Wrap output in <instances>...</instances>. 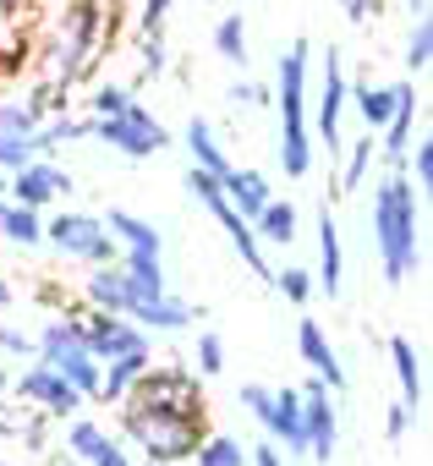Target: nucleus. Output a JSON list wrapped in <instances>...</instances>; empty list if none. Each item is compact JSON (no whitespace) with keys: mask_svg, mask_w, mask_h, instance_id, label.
I'll return each mask as SVG.
<instances>
[{"mask_svg":"<svg viewBox=\"0 0 433 466\" xmlns=\"http://www.w3.org/2000/svg\"><path fill=\"white\" fill-rule=\"evenodd\" d=\"M121 422V444L143 461V466H181L192 461L197 439L208 433V400H203V379L181 362L165 368H143L137 384L126 390L121 406H110Z\"/></svg>","mask_w":433,"mask_h":466,"instance_id":"f257e3e1","label":"nucleus"},{"mask_svg":"<svg viewBox=\"0 0 433 466\" xmlns=\"http://www.w3.org/2000/svg\"><path fill=\"white\" fill-rule=\"evenodd\" d=\"M368 225H373V258H378L384 286L417 280V269H422V198L406 181V170H389L373 187Z\"/></svg>","mask_w":433,"mask_h":466,"instance_id":"f03ea898","label":"nucleus"},{"mask_svg":"<svg viewBox=\"0 0 433 466\" xmlns=\"http://www.w3.org/2000/svg\"><path fill=\"white\" fill-rule=\"evenodd\" d=\"M307 77H313V45L291 39L275 61V110H280V170L286 181L313 176V127H307Z\"/></svg>","mask_w":433,"mask_h":466,"instance_id":"7ed1b4c3","label":"nucleus"},{"mask_svg":"<svg viewBox=\"0 0 433 466\" xmlns=\"http://www.w3.org/2000/svg\"><path fill=\"white\" fill-rule=\"evenodd\" d=\"M110 39V12L105 0H72V6L61 12V28H55V45L45 56V72L61 94H72V83H83L94 72V56L99 45Z\"/></svg>","mask_w":433,"mask_h":466,"instance_id":"20e7f679","label":"nucleus"},{"mask_svg":"<svg viewBox=\"0 0 433 466\" xmlns=\"http://www.w3.org/2000/svg\"><path fill=\"white\" fill-rule=\"evenodd\" d=\"M77 313H83V308L55 313L50 324H39V335H34V357L50 362L72 390H83V400H94V395H99V373H105V362L88 351V340H83V319H77Z\"/></svg>","mask_w":433,"mask_h":466,"instance_id":"39448f33","label":"nucleus"},{"mask_svg":"<svg viewBox=\"0 0 433 466\" xmlns=\"http://www.w3.org/2000/svg\"><path fill=\"white\" fill-rule=\"evenodd\" d=\"M45 248H55L61 258L72 264H116L121 242L105 230V214H88V208H61V214H45Z\"/></svg>","mask_w":433,"mask_h":466,"instance_id":"423d86ee","label":"nucleus"},{"mask_svg":"<svg viewBox=\"0 0 433 466\" xmlns=\"http://www.w3.org/2000/svg\"><path fill=\"white\" fill-rule=\"evenodd\" d=\"M94 143H105V148L121 154V159H154V154L170 148V127H165L143 99H132L126 110L94 121Z\"/></svg>","mask_w":433,"mask_h":466,"instance_id":"0eeeda50","label":"nucleus"},{"mask_svg":"<svg viewBox=\"0 0 433 466\" xmlns=\"http://www.w3.org/2000/svg\"><path fill=\"white\" fill-rule=\"evenodd\" d=\"M6 395H17V406H34V411H45L50 422H66V417H77L88 400H83V390H72L50 362H39V357H28L23 362V373H12V384H6Z\"/></svg>","mask_w":433,"mask_h":466,"instance_id":"6e6552de","label":"nucleus"},{"mask_svg":"<svg viewBox=\"0 0 433 466\" xmlns=\"http://www.w3.org/2000/svg\"><path fill=\"white\" fill-rule=\"evenodd\" d=\"M346 61H340V50L329 45L324 56H318V99L307 105V127H313V137L329 148V159H340V121H346Z\"/></svg>","mask_w":433,"mask_h":466,"instance_id":"1a4fd4ad","label":"nucleus"},{"mask_svg":"<svg viewBox=\"0 0 433 466\" xmlns=\"http://www.w3.org/2000/svg\"><path fill=\"white\" fill-rule=\"evenodd\" d=\"M77 192V181H72V170L66 165H55L50 154H39V159H28L23 170H12L6 176V198L12 203H23V208H55L61 198H72Z\"/></svg>","mask_w":433,"mask_h":466,"instance_id":"9d476101","label":"nucleus"},{"mask_svg":"<svg viewBox=\"0 0 433 466\" xmlns=\"http://www.w3.org/2000/svg\"><path fill=\"white\" fill-rule=\"evenodd\" d=\"M302 455L329 466L335 461V444H340V411H335V390L329 384H302Z\"/></svg>","mask_w":433,"mask_h":466,"instance_id":"9b49d317","label":"nucleus"},{"mask_svg":"<svg viewBox=\"0 0 433 466\" xmlns=\"http://www.w3.org/2000/svg\"><path fill=\"white\" fill-rule=\"evenodd\" d=\"M77 319H83V340H88V351H94L99 362L126 357V351H148V346H154V335H148V329H137L126 313H99V308H83Z\"/></svg>","mask_w":433,"mask_h":466,"instance_id":"f8f14e48","label":"nucleus"},{"mask_svg":"<svg viewBox=\"0 0 433 466\" xmlns=\"http://www.w3.org/2000/svg\"><path fill=\"white\" fill-rule=\"evenodd\" d=\"M126 319H132L137 329H148V335H181V329H197L203 308H197V302H186V297H176V291H159V297L132 302V308H126Z\"/></svg>","mask_w":433,"mask_h":466,"instance_id":"ddd939ff","label":"nucleus"},{"mask_svg":"<svg viewBox=\"0 0 433 466\" xmlns=\"http://www.w3.org/2000/svg\"><path fill=\"white\" fill-rule=\"evenodd\" d=\"M297 357H302V362L313 368V379L329 384L335 395L351 384V373H346V362H340V351L329 346V329H324L318 319H302V324H297Z\"/></svg>","mask_w":433,"mask_h":466,"instance_id":"4468645a","label":"nucleus"},{"mask_svg":"<svg viewBox=\"0 0 433 466\" xmlns=\"http://www.w3.org/2000/svg\"><path fill=\"white\" fill-rule=\"evenodd\" d=\"M258 428L286 455H302V395H297V384H269V411L258 417Z\"/></svg>","mask_w":433,"mask_h":466,"instance_id":"2eb2a0df","label":"nucleus"},{"mask_svg":"<svg viewBox=\"0 0 433 466\" xmlns=\"http://www.w3.org/2000/svg\"><path fill=\"white\" fill-rule=\"evenodd\" d=\"M313 225H318V237H313V242H318V269H313V286L335 302V297L346 291V248H340L335 208H329V203H318V219H313Z\"/></svg>","mask_w":433,"mask_h":466,"instance_id":"dca6fc26","label":"nucleus"},{"mask_svg":"<svg viewBox=\"0 0 433 466\" xmlns=\"http://www.w3.org/2000/svg\"><path fill=\"white\" fill-rule=\"evenodd\" d=\"M389 368H395V384H400V406H411L422 417L428 379H422V357H417V340L411 335H389Z\"/></svg>","mask_w":433,"mask_h":466,"instance_id":"f3484780","label":"nucleus"},{"mask_svg":"<svg viewBox=\"0 0 433 466\" xmlns=\"http://www.w3.org/2000/svg\"><path fill=\"white\" fill-rule=\"evenodd\" d=\"M220 187H226V198H231V208H237L242 219H253V214L275 198V181H269L264 170H253V165H231V170L220 176Z\"/></svg>","mask_w":433,"mask_h":466,"instance_id":"a211bd4d","label":"nucleus"},{"mask_svg":"<svg viewBox=\"0 0 433 466\" xmlns=\"http://www.w3.org/2000/svg\"><path fill=\"white\" fill-rule=\"evenodd\" d=\"M297 230H302V214H297L291 198H269V203L253 214V237H258L264 248H291Z\"/></svg>","mask_w":433,"mask_h":466,"instance_id":"6ab92c4d","label":"nucleus"},{"mask_svg":"<svg viewBox=\"0 0 433 466\" xmlns=\"http://www.w3.org/2000/svg\"><path fill=\"white\" fill-rule=\"evenodd\" d=\"M105 230H110V237H116L126 253H165L159 225L143 219V214H132V208H110V214H105Z\"/></svg>","mask_w":433,"mask_h":466,"instance_id":"aec40b11","label":"nucleus"},{"mask_svg":"<svg viewBox=\"0 0 433 466\" xmlns=\"http://www.w3.org/2000/svg\"><path fill=\"white\" fill-rule=\"evenodd\" d=\"M346 105H357V121H362L368 132H378V127L389 121V110H395V83L357 77V83H346Z\"/></svg>","mask_w":433,"mask_h":466,"instance_id":"412c9836","label":"nucleus"},{"mask_svg":"<svg viewBox=\"0 0 433 466\" xmlns=\"http://www.w3.org/2000/svg\"><path fill=\"white\" fill-rule=\"evenodd\" d=\"M148 362H154V346H148V351L110 357V362H105V373H99V395H94V400H99V406H121V400H126V390L137 384V373H143Z\"/></svg>","mask_w":433,"mask_h":466,"instance_id":"4be33fe9","label":"nucleus"},{"mask_svg":"<svg viewBox=\"0 0 433 466\" xmlns=\"http://www.w3.org/2000/svg\"><path fill=\"white\" fill-rule=\"evenodd\" d=\"M0 242H12L17 253H34L45 248V214L39 208H23V203H0Z\"/></svg>","mask_w":433,"mask_h":466,"instance_id":"5701e85b","label":"nucleus"},{"mask_svg":"<svg viewBox=\"0 0 433 466\" xmlns=\"http://www.w3.org/2000/svg\"><path fill=\"white\" fill-rule=\"evenodd\" d=\"M126 275L116 264H94L88 280H83V308H99V313H126Z\"/></svg>","mask_w":433,"mask_h":466,"instance_id":"b1692460","label":"nucleus"},{"mask_svg":"<svg viewBox=\"0 0 433 466\" xmlns=\"http://www.w3.org/2000/svg\"><path fill=\"white\" fill-rule=\"evenodd\" d=\"M181 143H186V154H192V165H197V170H214V176H226V170H231V154L220 148V137H214V127H208L203 116H192V121H186Z\"/></svg>","mask_w":433,"mask_h":466,"instance_id":"393cba45","label":"nucleus"},{"mask_svg":"<svg viewBox=\"0 0 433 466\" xmlns=\"http://www.w3.org/2000/svg\"><path fill=\"white\" fill-rule=\"evenodd\" d=\"M208 45H214V56H220L226 66H242V72H247V56H253V45H247V23H242V12H226L220 23H214Z\"/></svg>","mask_w":433,"mask_h":466,"instance_id":"a878e982","label":"nucleus"},{"mask_svg":"<svg viewBox=\"0 0 433 466\" xmlns=\"http://www.w3.org/2000/svg\"><path fill=\"white\" fill-rule=\"evenodd\" d=\"M373 159H378V143H373V132H362L351 148H340V192H357V187L368 181Z\"/></svg>","mask_w":433,"mask_h":466,"instance_id":"bb28decb","label":"nucleus"},{"mask_svg":"<svg viewBox=\"0 0 433 466\" xmlns=\"http://www.w3.org/2000/svg\"><path fill=\"white\" fill-rule=\"evenodd\" d=\"M192 461H197V466H247V450H242V439H231V433H203L197 450H192Z\"/></svg>","mask_w":433,"mask_h":466,"instance_id":"cd10ccee","label":"nucleus"},{"mask_svg":"<svg viewBox=\"0 0 433 466\" xmlns=\"http://www.w3.org/2000/svg\"><path fill=\"white\" fill-rule=\"evenodd\" d=\"M105 433H110V428H105L99 417H83V411H77V417H66V433H61V444H66V455H72V461H83V455H88V450H94Z\"/></svg>","mask_w":433,"mask_h":466,"instance_id":"c85d7f7f","label":"nucleus"},{"mask_svg":"<svg viewBox=\"0 0 433 466\" xmlns=\"http://www.w3.org/2000/svg\"><path fill=\"white\" fill-rule=\"evenodd\" d=\"M269 286H275L291 308H307V302H313V291H318V286H313V269H297V264L275 269V275H269Z\"/></svg>","mask_w":433,"mask_h":466,"instance_id":"c756f323","label":"nucleus"},{"mask_svg":"<svg viewBox=\"0 0 433 466\" xmlns=\"http://www.w3.org/2000/svg\"><path fill=\"white\" fill-rule=\"evenodd\" d=\"M28 159H39V137L34 132H0V176L23 170Z\"/></svg>","mask_w":433,"mask_h":466,"instance_id":"7c9ffc66","label":"nucleus"},{"mask_svg":"<svg viewBox=\"0 0 433 466\" xmlns=\"http://www.w3.org/2000/svg\"><path fill=\"white\" fill-rule=\"evenodd\" d=\"M433 66V23L417 17L411 23V39H406V77H422Z\"/></svg>","mask_w":433,"mask_h":466,"instance_id":"2f4dec72","label":"nucleus"},{"mask_svg":"<svg viewBox=\"0 0 433 466\" xmlns=\"http://www.w3.org/2000/svg\"><path fill=\"white\" fill-rule=\"evenodd\" d=\"M406 165H411V187H417V198H428L433 192V137L422 132V137H411V148H406Z\"/></svg>","mask_w":433,"mask_h":466,"instance_id":"473e14b6","label":"nucleus"},{"mask_svg":"<svg viewBox=\"0 0 433 466\" xmlns=\"http://www.w3.org/2000/svg\"><path fill=\"white\" fill-rule=\"evenodd\" d=\"M220 373H226V335L197 329V379H220Z\"/></svg>","mask_w":433,"mask_h":466,"instance_id":"72a5a7b5","label":"nucleus"},{"mask_svg":"<svg viewBox=\"0 0 433 466\" xmlns=\"http://www.w3.org/2000/svg\"><path fill=\"white\" fill-rule=\"evenodd\" d=\"M269 99H275V94H269L264 83H253V77H237V83L226 88V105H231L237 116H253V110H269Z\"/></svg>","mask_w":433,"mask_h":466,"instance_id":"f704fd0d","label":"nucleus"},{"mask_svg":"<svg viewBox=\"0 0 433 466\" xmlns=\"http://www.w3.org/2000/svg\"><path fill=\"white\" fill-rule=\"evenodd\" d=\"M137 99V88H126V83H99L94 94H88V116L99 121V116H116V110H126Z\"/></svg>","mask_w":433,"mask_h":466,"instance_id":"c9c22d12","label":"nucleus"},{"mask_svg":"<svg viewBox=\"0 0 433 466\" xmlns=\"http://www.w3.org/2000/svg\"><path fill=\"white\" fill-rule=\"evenodd\" d=\"M137 50H143V72H137V83H154V77H165V72H170L165 34H143V39H137Z\"/></svg>","mask_w":433,"mask_h":466,"instance_id":"e433bc0d","label":"nucleus"},{"mask_svg":"<svg viewBox=\"0 0 433 466\" xmlns=\"http://www.w3.org/2000/svg\"><path fill=\"white\" fill-rule=\"evenodd\" d=\"M83 466H143V461H137V455H132V450H126L116 433H105V439H99V444L83 455Z\"/></svg>","mask_w":433,"mask_h":466,"instance_id":"4c0bfd02","label":"nucleus"},{"mask_svg":"<svg viewBox=\"0 0 433 466\" xmlns=\"http://www.w3.org/2000/svg\"><path fill=\"white\" fill-rule=\"evenodd\" d=\"M12 439H17V444H23L28 455H45V450H50V417H45V411H34V417H23Z\"/></svg>","mask_w":433,"mask_h":466,"instance_id":"58836bf2","label":"nucleus"},{"mask_svg":"<svg viewBox=\"0 0 433 466\" xmlns=\"http://www.w3.org/2000/svg\"><path fill=\"white\" fill-rule=\"evenodd\" d=\"M45 116H34L28 105H0V132H39Z\"/></svg>","mask_w":433,"mask_h":466,"instance_id":"ea45409f","label":"nucleus"},{"mask_svg":"<svg viewBox=\"0 0 433 466\" xmlns=\"http://www.w3.org/2000/svg\"><path fill=\"white\" fill-rule=\"evenodd\" d=\"M411 422H417V411H411V406H400V400H395V406H389V411H384V439H389V444H400V439H406V433H411Z\"/></svg>","mask_w":433,"mask_h":466,"instance_id":"a19ab883","label":"nucleus"},{"mask_svg":"<svg viewBox=\"0 0 433 466\" xmlns=\"http://www.w3.org/2000/svg\"><path fill=\"white\" fill-rule=\"evenodd\" d=\"M170 6H176V0H143V12H137V34H165Z\"/></svg>","mask_w":433,"mask_h":466,"instance_id":"79ce46f5","label":"nucleus"},{"mask_svg":"<svg viewBox=\"0 0 433 466\" xmlns=\"http://www.w3.org/2000/svg\"><path fill=\"white\" fill-rule=\"evenodd\" d=\"M0 351H6V357H34V335L28 329H12V324H0Z\"/></svg>","mask_w":433,"mask_h":466,"instance_id":"37998d69","label":"nucleus"},{"mask_svg":"<svg viewBox=\"0 0 433 466\" xmlns=\"http://www.w3.org/2000/svg\"><path fill=\"white\" fill-rule=\"evenodd\" d=\"M247 466H286V450H280L275 439H264V444L247 450Z\"/></svg>","mask_w":433,"mask_h":466,"instance_id":"c03bdc74","label":"nucleus"},{"mask_svg":"<svg viewBox=\"0 0 433 466\" xmlns=\"http://www.w3.org/2000/svg\"><path fill=\"white\" fill-rule=\"evenodd\" d=\"M340 12H346L351 23H362V17H373V12H378V0H340Z\"/></svg>","mask_w":433,"mask_h":466,"instance_id":"a18cd8bd","label":"nucleus"},{"mask_svg":"<svg viewBox=\"0 0 433 466\" xmlns=\"http://www.w3.org/2000/svg\"><path fill=\"white\" fill-rule=\"evenodd\" d=\"M12 302H17V291H12V280H6V275H0V313H6Z\"/></svg>","mask_w":433,"mask_h":466,"instance_id":"49530a36","label":"nucleus"},{"mask_svg":"<svg viewBox=\"0 0 433 466\" xmlns=\"http://www.w3.org/2000/svg\"><path fill=\"white\" fill-rule=\"evenodd\" d=\"M406 6H411V23H417V17H428V0H406Z\"/></svg>","mask_w":433,"mask_h":466,"instance_id":"de8ad7c7","label":"nucleus"},{"mask_svg":"<svg viewBox=\"0 0 433 466\" xmlns=\"http://www.w3.org/2000/svg\"><path fill=\"white\" fill-rule=\"evenodd\" d=\"M6 384H12V373H6V368H0V395H6Z\"/></svg>","mask_w":433,"mask_h":466,"instance_id":"09e8293b","label":"nucleus"},{"mask_svg":"<svg viewBox=\"0 0 433 466\" xmlns=\"http://www.w3.org/2000/svg\"><path fill=\"white\" fill-rule=\"evenodd\" d=\"M0 198H6V176H0Z\"/></svg>","mask_w":433,"mask_h":466,"instance_id":"8fccbe9b","label":"nucleus"},{"mask_svg":"<svg viewBox=\"0 0 433 466\" xmlns=\"http://www.w3.org/2000/svg\"><path fill=\"white\" fill-rule=\"evenodd\" d=\"M0 466H17V461H0Z\"/></svg>","mask_w":433,"mask_h":466,"instance_id":"3c124183","label":"nucleus"}]
</instances>
